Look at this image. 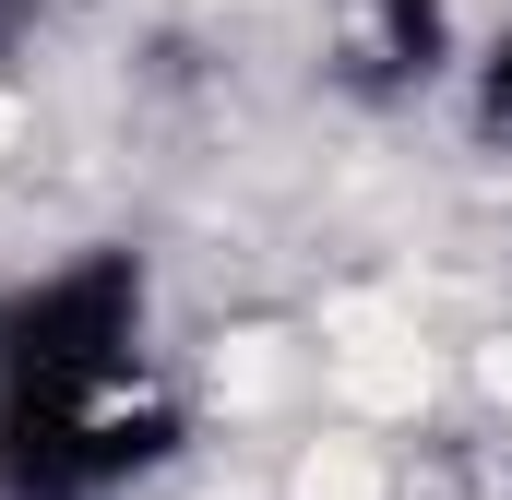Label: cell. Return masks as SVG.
<instances>
[{
    "label": "cell",
    "mask_w": 512,
    "mask_h": 500,
    "mask_svg": "<svg viewBox=\"0 0 512 500\" xmlns=\"http://www.w3.org/2000/svg\"><path fill=\"white\" fill-rule=\"evenodd\" d=\"M298 500H382V465H370V441H322V453L298 465Z\"/></svg>",
    "instance_id": "1"
},
{
    "label": "cell",
    "mask_w": 512,
    "mask_h": 500,
    "mask_svg": "<svg viewBox=\"0 0 512 500\" xmlns=\"http://www.w3.org/2000/svg\"><path fill=\"white\" fill-rule=\"evenodd\" d=\"M12 143H24V96L0 84V155H12Z\"/></svg>",
    "instance_id": "2"
}]
</instances>
